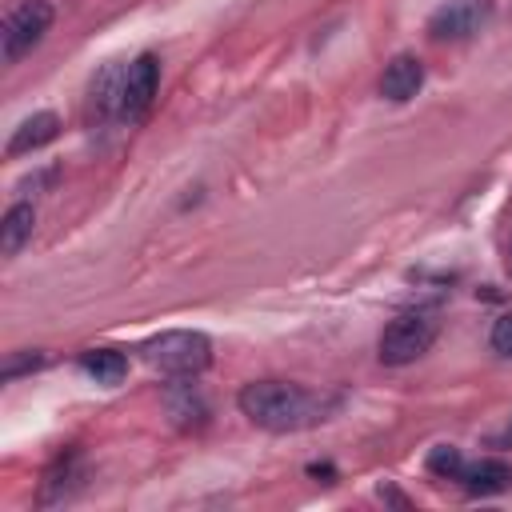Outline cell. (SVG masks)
Instances as JSON below:
<instances>
[{"label": "cell", "instance_id": "cell-2", "mask_svg": "<svg viewBox=\"0 0 512 512\" xmlns=\"http://www.w3.org/2000/svg\"><path fill=\"white\" fill-rule=\"evenodd\" d=\"M140 356L148 368L172 380H192L212 364V340L196 328H172L140 344Z\"/></svg>", "mask_w": 512, "mask_h": 512}, {"label": "cell", "instance_id": "cell-17", "mask_svg": "<svg viewBox=\"0 0 512 512\" xmlns=\"http://www.w3.org/2000/svg\"><path fill=\"white\" fill-rule=\"evenodd\" d=\"M496 444H500V448H508V444H512V416H508V428L496 436Z\"/></svg>", "mask_w": 512, "mask_h": 512}, {"label": "cell", "instance_id": "cell-9", "mask_svg": "<svg viewBox=\"0 0 512 512\" xmlns=\"http://www.w3.org/2000/svg\"><path fill=\"white\" fill-rule=\"evenodd\" d=\"M460 480H464V488H468L472 496H496V492H504V488L512 484V468H508L504 460H496V456H488V460H476V464H464V472H460Z\"/></svg>", "mask_w": 512, "mask_h": 512}, {"label": "cell", "instance_id": "cell-1", "mask_svg": "<svg viewBox=\"0 0 512 512\" xmlns=\"http://www.w3.org/2000/svg\"><path fill=\"white\" fill-rule=\"evenodd\" d=\"M236 404L264 432H300V428L324 424L340 408V396H324L288 380H252L240 388Z\"/></svg>", "mask_w": 512, "mask_h": 512}, {"label": "cell", "instance_id": "cell-10", "mask_svg": "<svg viewBox=\"0 0 512 512\" xmlns=\"http://www.w3.org/2000/svg\"><path fill=\"white\" fill-rule=\"evenodd\" d=\"M32 228H36V208L28 200H16L4 212V220H0V252L4 256H16L32 240Z\"/></svg>", "mask_w": 512, "mask_h": 512}, {"label": "cell", "instance_id": "cell-8", "mask_svg": "<svg viewBox=\"0 0 512 512\" xmlns=\"http://www.w3.org/2000/svg\"><path fill=\"white\" fill-rule=\"evenodd\" d=\"M60 136V116L56 112H32L28 120L16 124V132L8 136V156H24V152H36L44 144H52Z\"/></svg>", "mask_w": 512, "mask_h": 512}, {"label": "cell", "instance_id": "cell-13", "mask_svg": "<svg viewBox=\"0 0 512 512\" xmlns=\"http://www.w3.org/2000/svg\"><path fill=\"white\" fill-rule=\"evenodd\" d=\"M428 472L440 476V480H460V472H464L460 448H456V444H436V448L428 452Z\"/></svg>", "mask_w": 512, "mask_h": 512}, {"label": "cell", "instance_id": "cell-7", "mask_svg": "<svg viewBox=\"0 0 512 512\" xmlns=\"http://www.w3.org/2000/svg\"><path fill=\"white\" fill-rule=\"evenodd\" d=\"M420 84H424V64L416 56L400 52V56H392V64L380 76V96L392 100V104H404L420 92Z\"/></svg>", "mask_w": 512, "mask_h": 512}, {"label": "cell", "instance_id": "cell-14", "mask_svg": "<svg viewBox=\"0 0 512 512\" xmlns=\"http://www.w3.org/2000/svg\"><path fill=\"white\" fill-rule=\"evenodd\" d=\"M168 408H172V416H176L180 424H200V420L208 416V408L200 404V396L192 392V384H184V400L168 396Z\"/></svg>", "mask_w": 512, "mask_h": 512}, {"label": "cell", "instance_id": "cell-12", "mask_svg": "<svg viewBox=\"0 0 512 512\" xmlns=\"http://www.w3.org/2000/svg\"><path fill=\"white\" fill-rule=\"evenodd\" d=\"M120 88H124V72L120 68H104L100 80H92V108H96V116H108V112L120 116Z\"/></svg>", "mask_w": 512, "mask_h": 512}, {"label": "cell", "instance_id": "cell-6", "mask_svg": "<svg viewBox=\"0 0 512 512\" xmlns=\"http://www.w3.org/2000/svg\"><path fill=\"white\" fill-rule=\"evenodd\" d=\"M484 20H488V0H444L428 16V36L432 40H468L472 32H480Z\"/></svg>", "mask_w": 512, "mask_h": 512}, {"label": "cell", "instance_id": "cell-16", "mask_svg": "<svg viewBox=\"0 0 512 512\" xmlns=\"http://www.w3.org/2000/svg\"><path fill=\"white\" fill-rule=\"evenodd\" d=\"M44 364V352H24V356H8V364H4V380H16L20 372H32V368H40Z\"/></svg>", "mask_w": 512, "mask_h": 512}, {"label": "cell", "instance_id": "cell-5", "mask_svg": "<svg viewBox=\"0 0 512 512\" xmlns=\"http://www.w3.org/2000/svg\"><path fill=\"white\" fill-rule=\"evenodd\" d=\"M160 88V60L152 52H140L124 68V88H120V120H140L152 108V96Z\"/></svg>", "mask_w": 512, "mask_h": 512}, {"label": "cell", "instance_id": "cell-3", "mask_svg": "<svg viewBox=\"0 0 512 512\" xmlns=\"http://www.w3.org/2000/svg\"><path fill=\"white\" fill-rule=\"evenodd\" d=\"M440 332V320L432 312H400L396 320H388V328L380 332V344H376V356L380 364L388 368H404L412 360H420L432 340Z\"/></svg>", "mask_w": 512, "mask_h": 512}, {"label": "cell", "instance_id": "cell-11", "mask_svg": "<svg viewBox=\"0 0 512 512\" xmlns=\"http://www.w3.org/2000/svg\"><path fill=\"white\" fill-rule=\"evenodd\" d=\"M80 368L96 380V384H120L124 372H128V356L116 352V348H88L80 356Z\"/></svg>", "mask_w": 512, "mask_h": 512}, {"label": "cell", "instance_id": "cell-15", "mask_svg": "<svg viewBox=\"0 0 512 512\" xmlns=\"http://www.w3.org/2000/svg\"><path fill=\"white\" fill-rule=\"evenodd\" d=\"M488 344H492V352H496V356H508V360H512V312H504V316L492 324Z\"/></svg>", "mask_w": 512, "mask_h": 512}, {"label": "cell", "instance_id": "cell-4", "mask_svg": "<svg viewBox=\"0 0 512 512\" xmlns=\"http://www.w3.org/2000/svg\"><path fill=\"white\" fill-rule=\"evenodd\" d=\"M52 28V4L48 0H24L16 12H8L4 28H0V56L4 64H16L20 56H28L44 32Z\"/></svg>", "mask_w": 512, "mask_h": 512}]
</instances>
